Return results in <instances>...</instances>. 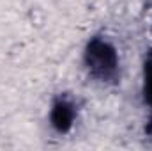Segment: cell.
Wrapping results in <instances>:
<instances>
[{
	"mask_svg": "<svg viewBox=\"0 0 152 151\" xmlns=\"http://www.w3.org/2000/svg\"><path fill=\"white\" fill-rule=\"evenodd\" d=\"M71 119H73V110L67 103H58L53 110V123L58 130H66L69 124H71Z\"/></svg>",
	"mask_w": 152,
	"mask_h": 151,
	"instance_id": "2",
	"label": "cell"
},
{
	"mask_svg": "<svg viewBox=\"0 0 152 151\" xmlns=\"http://www.w3.org/2000/svg\"><path fill=\"white\" fill-rule=\"evenodd\" d=\"M88 64L94 73L108 76L115 71V55L113 50L101 41H94L88 50Z\"/></svg>",
	"mask_w": 152,
	"mask_h": 151,
	"instance_id": "1",
	"label": "cell"
}]
</instances>
